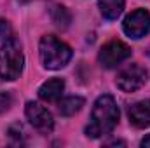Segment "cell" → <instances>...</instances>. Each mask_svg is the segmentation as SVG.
<instances>
[{
	"instance_id": "e0dca14e",
	"label": "cell",
	"mask_w": 150,
	"mask_h": 148,
	"mask_svg": "<svg viewBox=\"0 0 150 148\" xmlns=\"http://www.w3.org/2000/svg\"><path fill=\"white\" fill-rule=\"evenodd\" d=\"M23 2H26V0H23Z\"/></svg>"
},
{
	"instance_id": "7c38bea8",
	"label": "cell",
	"mask_w": 150,
	"mask_h": 148,
	"mask_svg": "<svg viewBox=\"0 0 150 148\" xmlns=\"http://www.w3.org/2000/svg\"><path fill=\"white\" fill-rule=\"evenodd\" d=\"M51 18H52V23H54L58 28H61V30L68 28V25H70V21H72V16H70L68 9L63 7V5H56V7H52V11H51Z\"/></svg>"
},
{
	"instance_id": "8992f818",
	"label": "cell",
	"mask_w": 150,
	"mask_h": 148,
	"mask_svg": "<svg viewBox=\"0 0 150 148\" xmlns=\"http://www.w3.org/2000/svg\"><path fill=\"white\" fill-rule=\"evenodd\" d=\"M25 113H26V118L30 120V124L40 134H49L54 129V120H52L51 111L45 106H42L40 103H37V101H28L26 108H25Z\"/></svg>"
},
{
	"instance_id": "8fae6325",
	"label": "cell",
	"mask_w": 150,
	"mask_h": 148,
	"mask_svg": "<svg viewBox=\"0 0 150 148\" xmlns=\"http://www.w3.org/2000/svg\"><path fill=\"white\" fill-rule=\"evenodd\" d=\"M82 106H84V98L70 96V98H65V99L59 101V113L63 117H72V115L82 110Z\"/></svg>"
},
{
	"instance_id": "7a4b0ae2",
	"label": "cell",
	"mask_w": 150,
	"mask_h": 148,
	"mask_svg": "<svg viewBox=\"0 0 150 148\" xmlns=\"http://www.w3.org/2000/svg\"><path fill=\"white\" fill-rule=\"evenodd\" d=\"M40 61L47 70H59L72 59V49L54 35H45L38 44Z\"/></svg>"
},
{
	"instance_id": "9a60e30c",
	"label": "cell",
	"mask_w": 150,
	"mask_h": 148,
	"mask_svg": "<svg viewBox=\"0 0 150 148\" xmlns=\"http://www.w3.org/2000/svg\"><path fill=\"white\" fill-rule=\"evenodd\" d=\"M12 37V32H11V26L7 21H0V38L5 42L7 38Z\"/></svg>"
},
{
	"instance_id": "5bb4252c",
	"label": "cell",
	"mask_w": 150,
	"mask_h": 148,
	"mask_svg": "<svg viewBox=\"0 0 150 148\" xmlns=\"http://www.w3.org/2000/svg\"><path fill=\"white\" fill-rule=\"evenodd\" d=\"M23 134H25V131H23V127H21L19 124L12 125V127L9 129V136H11V140H12V138H18V143H21V138H23Z\"/></svg>"
},
{
	"instance_id": "ba28073f",
	"label": "cell",
	"mask_w": 150,
	"mask_h": 148,
	"mask_svg": "<svg viewBox=\"0 0 150 148\" xmlns=\"http://www.w3.org/2000/svg\"><path fill=\"white\" fill-rule=\"evenodd\" d=\"M127 115L134 127H140V129L150 127V99L138 101L133 106H129Z\"/></svg>"
},
{
	"instance_id": "6da1fadb",
	"label": "cell",
	"mask_w": 150,
	"mask_h": 148,
	"mask_svg": "<svg viewBox=\"0 0 150 148\" xmlns=\"http://www.w3.org/2000/svg\"><path fill=\"white\" fill-rule=\"evenodd\" d=\"M119 122V106L110 94H103L96 99L93 111H91V120L86 127V134L89 138H101L110 134Z\"/></svg>"
},
{
	"instance_id": "4fadbf2b",
	"label": "cell",
	"mask_w": 150,
	"mask_h": 148,
	"mask_svg": "<svg viewBox=\"0 0 150 148\" xmlns=\"http://www.w3.org/2000/svg\"><path fill=\"white\" fill-rule=\"evenodd\" d=\"M11 105H12V98H11V94H9V92H0V115H2L4 111L9 110Z\"/></svg>"
},
{
	"instance_id": "2e32d148",
	"label": "cell",
	"mask_w": 150,
	"mask_h": 148,
	"mask_svg": "<svg viewBox=\"0 0 150 148\" xmlns=\"http://www.w3.org/2000/svg\"><path fill=\"white\" fill-rule=\"evenodd\" d=\"M142 147H143V148H145V147L150 148V134L147 136V138H143V140H142Z\"/></svg>"
},
{
	"instance_id": "5b68a950",
	"label": "cell",
	"mask_w": 150,
	"mask_h": 148,
	"mask_svg": "<svg viewBox=\"0 0 150 148\" xmlns=\"http://www.w3.org/2000/svg\"><path fill=\"white\" fill-rule=\"evenodd\" d=\"M129 56H131V49L127 44H124L120 40H112L101 47V51L98 54V61L103 68H115L120 63H124Z\"/></svg>"
},
{
	"instance_id": "52a82bcc",
	"label": "cell",
	"mask_w": 150,
	"mask_h": 148,
	"mask_svg": "<svg viewBox=\"0 0 150 148\" xmlns=\"http://www.w3.org/2000/svg\"><path fill=\"white\" fill-rule=\"evenodd\" d=\"M124 33L131 38H142L150 32V12L145 9H136L126 16L122 23Z\"/></svg>"
},
{
	"instance_id": "30bf717a",
	"label": "cell",
	"mask_w": 150,
	"mask_h": 148,
	"mask_svg": "<svg viewBox=\"0 0 150 148\" xmlns=\"http://www.w3.org/2000/svg\"><path fill=\"white\" fill-rule=\"evenodd\" d=\"M124 4L126 0H98V7L103 14V18L107 19H117L122 11H124Z\"/></svg>"
},
{
	"instance_id": "277c9868",
	"label": "cell",
	"mask_w": 150,
	"mask_h": 148,
	"mask_svg": "<svg viewBox=\"0 0 150 148\" xmlns=\"http://www.w3.org/2000/svg\"><path fill=\"white\" fill-rule=\"evenodd\" d=\"M147 80H149V72L138 63H131L117 73L115 84L122 92H134L142 89L147 84Z\"/></svg>"
},
{
	"instance_id": "9c48e42d",
	"label": "cell",
	"mask_w": 150,
	"mask_h": 148,
	"mask_svg": "<svg viewBox=\"0 0 150 148\" xmlns=\"http://www.w3.org/2000/svg\"><path fill=\"white\" fill-rule=\"evenodd\" d=\"M63 91H65V80L63 78H51L40 85L38 96H40V99H44L47 103H54L63 96Z\"/></svg>"
},
{
	"instance_id": "3957f363",
	"label": "cell",
	"mask_w": 150,
	"mask_h": 148,
	"mask_svg": "<svg viewBox=\"0 0 150 148\" xmlns=\"http://www.w3.org/2000/svg\"><path fill=\"white\" fill-rule=\"evenodd\" d=\"M25 65V56L21 45L16 38H7L0 49V78L2 80H16Z\"/></svg>"
}]
</instances>
